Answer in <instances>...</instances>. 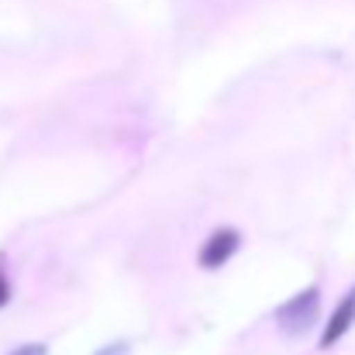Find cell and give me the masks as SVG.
I'll return each instance as SVG.
<instances>
[{
    "mask_svg": "<svg viewBox=\"0 0 355 355\" xmlns=\"http://www.w3.org/2000/svg\"><path fill=\"white\" fill-rule=\"evenodd\" d=\"M318 307H321V290L318 286H307L304 293H297L293 300H286L279 311H276V321L286 335H304L318 324Z\"/></svg>",
    "mask_w": 355,
    "mask_h": 355,
    "instance_id": "1",
    "label": "cell"
},
{
    "mask_svg": "<svg viewBox=\"0 0 355 355\" xmlns=\"http://www.w3.org/2000/svg\"><path fill=\"white\" fill-rule=\"evenodd\" d=\"M238 245H241V235H238V232H232V228H218L214 235L204 241V248H200V255H197L200 269H221V266L238 252Z\"/></svg>",
    "mask_w": 355,
    "mask_h": 355,
    "instance_id": "2",
    "label": "cell"
},
{
    "mask_svg": "<svg viewBox=\"0 0 355 355\" xmlns=\"http://www.w3.org/2000/svg\"><path fill=\"white\" fill-rule=\"evenodd\" d=\"M352 324H355V286L338 300V307L331 311V318H328V324H324V331H321V349L338 345V342L349 335Z\"/></svg>",
    "mask_w": 355,
    "mask_h": 355,
    "instance_id": "3",
    "label": "cell"
},
{
    "mask_svg": "<svg viewBox=\"0 0 355 355\" xmlns=\"http://www.w3.org/2000/svg\"><path fill=\"white\" fill-rule=\"evenodd\" d=\"M10 355H49L45 345H21V349H14Z\"/></svg>",
    "mask_w": 355,
    "mask_h": 355,
    "instance_id": "4",
    "label": "cell"
},
{
    "mask_svg": "<svg viewBox=\"0 0 355 355\" xmlns=\"http://www.w3.org/2000/svg\"><path fill=\"white\" fill-rule=\"evenodd\" d=\"M7 300H10V283H7V276L0 269V307H7Z\"/></svg>",
    "mask_w": 355,
    "mask_h": 355,
    "instance_id": "5",
    "label": "cell"
}]
</instances>
